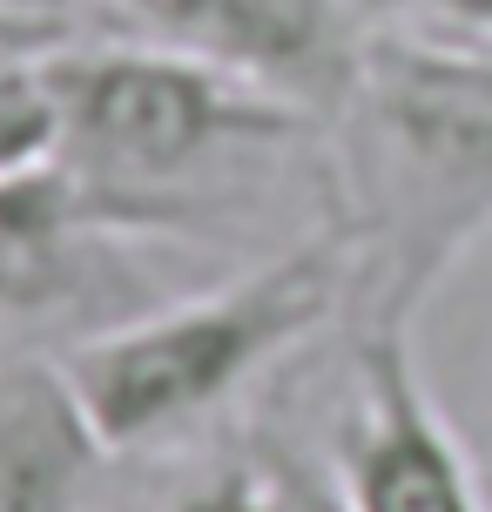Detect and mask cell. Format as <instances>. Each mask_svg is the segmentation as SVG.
<instances>
[{"instance_id":"cell-1","label":"cell","mask_w":492,"mask_h":512,"mask_svg":"<svg viewBox=\"0 0 492 512\" xmlns=\"http://www.w3.org/2000/svg\"><path fill=\"white\" fill-rule=\"evenodd\" d=\"M331 135L358 250L351 324H412L492 230V48L378 27Z\"/></svg>"},{"instance_id":"cell-2","label":"cell","mask_w":492,"mask_h":512,"mask_svg":"<svg viewBox=\"0 0 492 512\" xmlns=\"http://www.w3.org/2000/svg\"><path fill=\"white\" fill-rule=\"evenodd\" d=\"M351 297H358V250L344 223H331L216 290L156 304L129 324L68 344L61 371L81 391L108 452H135L203 425L270 364L311 344L331 317H351Z\"/></svg>"},{"instance_id":"cell-3","label":"cell","mask_w":492,"mask_h":512,"mask_svg":"<svg viewBox=\"0 0 492 512\" xmlns=\"http://www.w3.org/2000/svg\"><path fill=\"white\" fill-rule=\"evenodd\" d=\"M48 88L61 122L54 162L102 189L108 203L135 189H169L230 149L290 142L317 128L304 108L250 88L230 68L142 34L48 48Z\"/></svg>"},{"instance_id":"cell-4","label":"cell","mask_w":492,"mask_h":512,"mask_svg":"<svg viewBox=\"0 0 492 512\" xmlns=\"http://www.w3.org/2000/svg\"><path fill=\"white\" fill-rule=\"evenodd\" d=\"M331 512H492L412 358V324H351V405L331 438Z\"/></svg>"},{"instance_id":"cell-5","label":"cell","mask_w":492,"mask_h":512,"mask_svg":"<svg viewBox=\"0 0 492 512\" xmlns=\"http://www.w3.org/2000/svg\"><path fill=\"white\" fill-rule=\"evenodd\" d=\"M371 34L378 27L358 0H203L189 54L331 128L364 75Z\"/></svg>"},{"instance_id":"cell-6","label":"cell","mask_w":492,"mask_h":512,"mask_svg":"<svg viewBox=\"0 0 492 512\" xmlns=\"http://www.w3.org/2000/svg\"><path fill=\"white\" fill-rule=\"evenodd\" d=\"M108 459L61 358L0 364V512H88Z\"/></svg>"},{"instance_id":"cell-7","label":"cell","mask_w":492,"mask_h":512,"mask_svg":"<svg viewBox=\"0 0 492 512\" xmlns=\"http://www.w3.org/2000/svg\"><path fill=\"white\" fill-rule=\"evenodd\" d=\"M108 209L115 203L102 189H88L61 162L0 176V317L61 297L81 243L108 223Z\"/></svg>"},{"instance_id":"cell-8","label":"cell","mask_w":492,"mask_h":512,"mask_svg":"<svg viewBox=\"0 0 492 512\" xmlns=\"http://www.w3.org/2000/svg\"><path fill=\"white\" fill-rule=\"evenodd\" d=\"M61 122H54V88H48V48L0 61V176L54 162Z\"/></svg>"},{"instance_id":"cell-9","label":"cell","mask_w":492,"mask_h":512,"mask_svg":"<svg viewBox=\"0 0 492 512\" xmlns=\"http://www.w3.org/2000/svg\"><path fill=\"white\" fill-rule=\"evenodd\" d=\"M162 512H290V486L277 465L223 459V465H209V472H196Z\"/></svg>"},{"instance_id":"cell-10","label":"cell","mask_w":492,"mask_h":512,"mask_svg":"<svg viewBox=\"0 0 492 512\" xmlns=\"http://www.w3.org/2000/svg\"><path fill=\"white\" fill-rule=\"evenodd\" d=\"M358 7L371 14V27L492 48V0H358Z\"/></svg>"},{"instance_id":"cell-11","label":"cell","mask_w":492,"mask_h":512,"mask_svg":"<svg viewBox=\"0 0 492 512\" xmlns=\"http://www.w3.org/2000/svg\"><path fill=\"white\" fill-rule=\"evenodd\" d=\"M115 7L129 34L142 41H169V48H189V34H196V14H203V0H102Z\"/></svg>"},{"instance_id":"cell-12","label":"cell","mask_w":492,"mask_h":512,"mask_svg":"<svg viewBox=\"0 0 492 512\" xmlns=\"http://www.w3.org/2000/svg\"><path fill=\"white\" fill-rule=\"evenodd\" d=\"M317 512H331V499H324V506H317Z\"/></svg>"},{"instance_id":"cell-13","label":"cell","mask_w":492,"mask_h":512,"mask_svg":"<svg viewBox=\"0 0 492 512\" xmlns=\"http://www.w3.org/2000/svg\"><path fill=\"white\" fill-rule=\"evenodd\" d=\"M486 499H492V479H486Z\"/></svg>"}]
</instances>
